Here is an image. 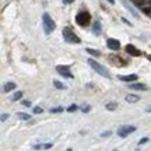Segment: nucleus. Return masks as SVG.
Segmentation results:
<instances>
[{
  "instance_id": "1",
  "label": "nucleus",
  "mask_w": 151,
  "mask_h": 151,
  "mask_svg": "<svg viewBox=\"0 0 151 151\" xmlns=\"http://www.w3.org/2000/svg\"><path fill=\"white\" fill-rule=\"evenodd\" d=\"M42 25H43V31L45 34H50L55 31V28H56V24L55 21L52 20V17L49 16L48 13H45L42 16Z\"/></svg>"
},
{
  "instance_id": "2",
  "label": "nucleus",
  "mask_w": 151,
  "mask_h": 151,
  "mask_svg": "<svg viewBox=\"0 0 151 151\" xmlns=\"http://www.w3.org/2000/svg\"><path fill=\"white\" fill-rule=\"evenodd\" d=\"M62 34H63V39H65L67 43H74V45H77V43L81 42V39L77 35H76L73 31H71L69 27L63 28V31H62Z\"/></svg>"
},
{
  "instance_id": "3",
  "label": "nucleus",
  "mask_w": 151,
  "mask_h": 151,
  "mask_svg": "<svg viewBox=\"0 0 151 151\" xmlns=\"http://www.w3.org/2000/svg\"><path fill=\"white\" fill-rule=\"evenodd\" d=\"M76 22L80 25V27H87L90 22H91V14L88 11H80L77 16H76Z\"/></svg>"
},
{
  "instance_id": "4",
  "label": "nucleus",
  "mask_w": 151,
  "mask_h": 151,
  "mask_svg": "<svg viewBox=\"0 0 151 151\" xmlns=\"http://www.w3.org/2000/svg\"><path fill=\"white\" fill-rule=\"evenodd\" d=\"M88 65L92 67V70H95L98 73V74H101L102 77H109V71H108V69L105 67V66H102V65H99V63H97L95 60H92V59H90L88 60Z\"/></svg>"
},
{
  "instance_id": "5",
  "label": "nucleus",
  "mask_w": 151,
  "mask_h": 151,
  "mask_svg": "<svg viewBox=\"0 0 151 151\" xmlns=\"http://www.w3.org/2000/svg\"><path fill=\"white\" fill-rule=\"evenodd\" d=\"M56 71H58L60 76L66 77V78H73V74H71V71H70V66L59 65V66H56Z\"/></svg>"
},
{
  "instance_id": "6",
  "label": "nucleus",
  "mask_w": 151,
  "mask_h": 151,
  "mask_svg": "<svg viewBox=\"0 0 151 151\" xmlns=\"http://www.w3.org/2000/svg\"><path fill=\"white\" fill-rule=\"evenodd\" d=\"M133 132H136V126H120L118 129V134L120 137H127Z\"/></svg>"
},
{
  "instance_id": "7",
  "label": "nucleus",
  "mask_w": 151,
  "mask_h": 151,
  "mask_svg": "<svg viewBox=\"0 0 151 151\" xmlns=\"http://www.w3.org/2000/svg\"><path fill=\"white\" fill-rule=\"evenodd\" d=\"M106 45H108L109 49H112V50H118L120 48V42H119L118 39H115V38H108L106 39Z\"/></svg>"
},
{
  "instance_id": "8",
  "label": "nucleus",
  "mask_w": 151,
  "mask_h": 151,
  "mask_svg": "<svg viewBox=\"0 0 151 151\" xmlns=\"http://www.w3.org/2000/svg\"><path fill=\"white\" fill-rule=\"evenodd\" d=\"M126 52L129 55H132V56H136V58H137V56H141V52L136 48L134 45H127V46H126Z\"/></svg>"
},
{
  "instance_id": "9",
  "label": "nucleus",
  "mask_w": 151,
  "mask_h": 151,
  "mask_svg": "<svg viewBox=\"0 0 151 151\" xmlns=\"http://www.w3.org/2000/svg\"><path fill=\"white\" fill-rule=\"evenodd\" d=\"M118 78L120 81H126V83H130V81H136L137 80V74H127V76H118Z\"/></svg>"
},
{
  "instance_id": "10",
  "label": "nucleus",
  "mask_w": 151,
  "mask_h": 151,
  "mask_svg": "<svg viewBox=\"0 0 151 151\" xmlns=\"http://www.w3.org/2000/svg\"><path fill=\"white\" fill-rule=\"evenodd\" d=\"M139 99H140V97H139V95H136V94H129V95H126V101L130 102V104L137 102Z\"/></svg>"
},
{
  "instance_id": "11",
  "label": "nucleus",
  "mask_w": 151,
  "mask_h": 151,
  "mask_svg": "<svg viewBox=\"0 0 151 151\" xmlns=\"http://www.w3.org/2000/svg\"><path fill=\"white\" fill-rule=\"evenodd\" d=\"M130 88H133V90H141V91H146V90H148L147 88L146 84H137V83H134V84H130Z\"/></svg>"
},
{
  "instance_id": "12",
  "label": "nucleus",
  "mask_w": 151,
  "mask_h": 151,
  "mask_svg": "<svg viewBox=\"0 0 151 151\" xmlns=\"http://www.w3.org/2000/svg\"><path fill=\"white\" fill-rule=\"evenodd\" d=\"M14 88H16V84H14V83H6L4 87H3V91H4V92H10V91H13Z\"/></svg>"
},
{
  "instance_id": "13",
  "label": "nucleus",
  "mask_w": 151,
  "mask_h": 151,
  "mask_svg": "<svg viewBox=\"0 0 151 151\" xmlns=\"http://www.w3.org/2000/svg\"><path fill=\"white\" fill-rule=\"evenodd\" d=\"M52 146H53V144H52V143H45V144H41V146H34V148H41V150H42V148H45V150H48V148H52Z\"/></svg>"
},
{
  "instance_id": "14",
  "label": "nucleus",
  "mask_w": 151,
  "mask_h": 151,
  "mask_svg": "<svg viewBox=\"0 0 151 151\" xmlns=\"http://www.w3.org/2000/svg\"><path fill=\"white\" fill-rule=\"evenodd\" d=\"M94 34H95V35H99V34H101V22L99 21H97L95 25H94Z\"/></svg>"
},
{
  "instance_id": "15",
  "label": "nucleus",
  "mask_w": 151,
  "mask_h": 151,
  "mask_svg": "<svg viewBox=\"0 0 151 151\" xmlns=\"http://www.w3.org/2000/svg\"><path fill=\"white\" fill-rule=\"evenodd\" d=\"M105 108L108 109V111H115V109L118 108V104H116V102H109V104H106V105H105Z\"/></svg>"
},
{
  "instance_id": "16",
  "label": "nucleus",
  "mask_w": 151,
  "mask_h": 151,
  "mask_svg": "<svg viewBox=\"0 0 151 151\" xmlns=\"http://www.w3.org/2000/svg\"><path fill=\"white\" fill-rule=\"evenodd\" d=\"M87 53H90V55H92V56H101V52L99 50H95V49H91V48H88L87 49Z\"/></svg>"
},
{
  "instance_id": "17",
  "label": "nucleus",
  "mask_w": 151,
  "mask_h": 151,
  "mask_svg": "<svg viewBox=\"0 0 151 151\" xmlns=\"http://www.w3.org/2000/svg\"><path fill=\"white\" fill-rule=\"evenodd\" d=\"M17 116H18V119H21V120H29V119H31V116H29V115H27V113H22V112L17 113Z\"/></svg>"
},
{
  "instance_id": "18",
  "label": "nucleus",
  "mask_w": 151,
  "mask_h": 151,
  "mask_svg": "<svg viewBox=\"0 0 151 151\" xmlns=\"http://www.w3.org/2000/svg\"><path fill=\"white\" fill-rule=\"evenodd\" d=\"M21 97H22V92L18 91V92H16V94L11 97V101H18V99H21Z\"/></svg>"
},
{
  "instance_id": "19",
  "label": "nucleus",
  "mask_w": 151,
  "mask_h": 151,
  "mask_svg": "<svg viewBox=\"0 0 151 151\" xmlns=\"http://www.w3.org/2000/svg\"><path fill=\"white\" fill-rule=\"evenodd\" d=\"M53 84H55V87H56L58 90H65V88H66V87L63 86L60 81H58V80H53Z\"/></svg>"
},
{
  "instance_id": "20",
  "label": "nucleus",
  "mask_w": 151,
  "mask_h": 151,
  "mask_svg": "<svg viewBox=\"0 0 151 151\" xmlns=\"http://www.w3.org/2000/svg\"><path fill=\"white\" fill-rule=\"evenodd\" d=\"M63 112V108H52L50 109V113H60Z\"/></svg>"
},
{
  "instance_id": "21",
  "label": "nucleus",
  "mask_w": 151,
  "mask_h": 151,
  "mask_svg": "<svg viewBox=\"0 0 151 151\" xmlns=\"http://www.w3.org/2000/svg\"><path fill=\"white\" fill-rule=\"evenodd\" d=\"M74 111H77V105H70L67 108V112H74Z\"/></svg>"
},
{
  "instance_id": "22",
  "label": "nucleus",
  "mask_w": 151,
  "mask_h": 151,
  "mask_svg": "<svg viewBox=\"0 0 151 151\" xmlns=\"http://www.w3.org/2000/svg\"><path fill=\"white\" fill-rule=\"evenodd\" d=\"M34 113H42V108H39V106H37V108H34Z\"/></svg>"
},
{
  "instance_id": "23",
  "label": "nucleus",
  "mask_w": 151,
  "mask_h": 151,
  "mask_svg": "<svg viewBox=\"0 0 151 151\" xmlns=\"http://www.w3.org/2000/svg\"><path fill=\"white\" fill-rule=\"evenodd\" d=\"M90 109H91V106H90V105H87V106H84V108H83V112H84V113L90 112Z\"/></svg>"
},
{
  "instance_id": "24",
  "label": "nucleus",
  "mask_w": 151,
  "mask_h": 151,
  "mask_svg": "<svg viewBox=\"0 0 151 151\" xmlns=\"http://www.w3.org/2000/svg\"><path fill=\"white\" fill-rule=\"evenodd\" d=\"M22 105L24 106H31V101H22Z\"/></svg>"
},
{
  "instance_id": "25",
  "label": "nucleus",
  "mask_w": 151,
  "mask_h": 151,
  "mask_svg": "<svg viewBox=\"0 0 151 151\" xmlns=\"http://www.w3.org/2000/svg\"><path fill=\"white\" fill-rule=\"evenodd\" d=\"M147 141H148V139H147V137H144V139H141V140H140V144H144V143H147Z\"/></svg>"
},
{
  "instance_id": "26",
  "label": "nucleus",
  "mask_w": 151,
  "mask_h": 151,
  "mask_svg": "<svg viewBox=\"0 0 151 151\" xmlns=\"http://www.w3.org/2000/svg\"><path fill=\"white\" fill-rule=\"evenodd\" d=\"M6 119H9V115H1V122H4Z\"/></svg>"
},
{
  "instance_id": "27",
  "label": "nucleus",
  "mask_w": 151,
  "mask_h": 151,
  "mask_svg": "<svg viewBox=\"0 0 151 151\" xmlns=\"http://www.w3.org/2000/svg\"><path fill=\"white\" fill-rule=\"evenodd\" d=\"M102 137H106V136H111V132H105V133H102Z\"/></svg>"
},
{
  "instance_id": "28",
  "label": "nucleus",
  "mask_w": 151,
  "mask_h": 151,
  "mask_svg": "<svg viewBox=\"0 0 151 151\" xmlns=\"http://www.w3.org/2000/svg\"><path fill=\"white\" fill-rule=\"evenodd\" d=\"M73 1H74V0H63V3H66V4H70Z\"/></svg>"
},
{
  "instance_id": "29",
  "label": "nucleus",
  "mask_w": 151,
  "mask_h": 151,
  "mask_svg": "<svg viewBox=\"0 0 151 151\" xmlns=\"http://www.w3.org/2000/svg\"><path fill=\"white\" fill-rule=\"evenodd\" d=\"M109 3H111V4H115V0H108Z\"/></svg>"
},
{
  "instance_id": "30",
  "label": "nucleus",
  "mask_w": 151,
  "mask_h": 151,
  "mask_svg": "<svg viewBox=\"0 0 151 151\" xmlns=\"http://www.w3.org/2000/svg\"><path fill=\"white\" fill-rule=\"evenodd\" d=\"M147 59H148V60L151 62V55H147Z\"/></svg>"
},
{
  "instance_id": "31",
  "label": "nucleus",
  "mask_w": 151,
  "mask_h": 151,
  "mask_svg": "<svg viewBox=\"0 0 151 151\" xmlns=\"http://www.w3.org/2000/svg\"><path fill=\"white\" fill-rule=\"evenodd\" d=\"M147 112H151V106H148V108H147Z\"/></svg>"
}]
</instances>
